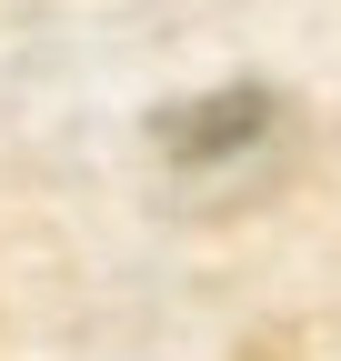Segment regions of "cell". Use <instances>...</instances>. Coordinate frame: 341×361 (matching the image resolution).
<instances>
[{
	"label": "cell",
	"mask_w": 341,
	"mask_h": 361,
	"mask_svg": "<svg viewBox=\"0 0 341 361\" xmlns=\"http://www.w3.org/2000/svg\"><path fill=\"white\" fill-rule=\"evenodd\" d=\"M271 130V101L261 90H211V101H181L161 121V141L181 151V161H231V151H251Z\"/></svg>",
	"instance_id": "obj_1"
}]
</instances>
